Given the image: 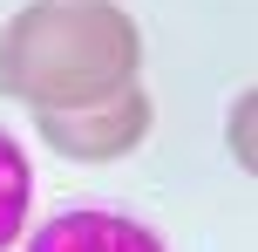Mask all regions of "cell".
<instances>
[{"mask_svg":"<svg viewBox=\"0 0 258 252\" xmlns=\"http://www.w3.org/2000/svg\"><path fill=\"white\" fill-rule=\"evenodd\" d=\"M143 27L116 0H34L0 34V89L41 109H89L136 82Z\"/></svg>","mask_w":258,"mask_h":252,"instance_id":"1","label":"cell"},{"mask_svg":"<svg viewBox=\"0 0 258 252\" xmlns=\"http://www.w3.org/2000/svg\"><path fill=\"white\" fill-rule=\"evenodd\" d=\"M34 130H41V143H54L61 157L109 164V157H129V150L150 136V95L129 82V89L102 95V103H89V109H41Z\"/></svg>","mask_w":258,"mask_h":252,"instance_id":"2","label":"cell"},{"mask_svg":"<svg viewBox=\"0 0 258 252\" xmlns=\"http://www.w3.org/2000/svg\"><path fill=\"white\" fill-rule=\"evenodd\" d=\"M27 252H163V239L122 212H61L34 232Z\"/></svg>","mask_w":258,"mask_h":252,"instance_id":"3","label":"cell"},{"mask_svg":"<svg viewBox=\"0 0 258 252\" xmlns=\"http://www.w3.org/2000/svg\"><path fill=\"white\" fill-rule=\"evenodd\" d=\"M27 191H34V171H27L21 143H14V136L0 130V252L21 239V218H27V205H34Z\"/></svg>","mask_w":258,"mask_h":252,"instance_id":"4","label":"cell"}]
</instances>
